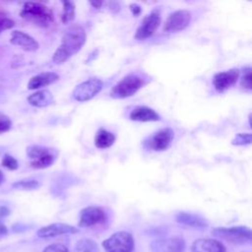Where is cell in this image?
Instances as JSON below:
<instances>
[{"mask_svg": "<svg viewBox=\"0 0 252 252\" xmlns=\"http://www.w3.org/2000/svg\"><path fill=\"white\" fill-rule=\"evenodd\" d=\"M103 83L97 78H91L79 84L73 91L72 95L75 100L84 102L92 99L102 89Z\"/></svg>", "mask_w": 252, "mask_h": 252, "instance_id": "7", "label": "cell"}, {"mask_svg": "<svg viewBox=\"0 0 252 252\" xmlns=\"http://www.w3.org/2000/svg\"><path fill=\"white\" fill-rule=\"evenodd\" d=\"M90 4L94 8H100V6L103 4L102 1H91Z\"/></svg>", "mask_w": 252, "mask_h": 252, "instance_id": "33", "label": "cell"}, {"mask_svg": "<svg viewBox=\"0 0 252 252\" xmlns=\"http://www.w3.org/2000/svg\"><path fill=\"white\" fill-rule=\"evenodd\" d=\"M14 26H15V22L13 20L0 17V33L5 30H9L13 28Z\"/></svg>", "mask_w": 252, "mask_h": 252, "instance_id": "30", "label": "cell"}, {"mask_svg": "<svg viewBox=\"0 0 252 252\" xmlns=\"http://www.w3.org/2000/svg\"><path fill=\"white\" fill-rule=\"evenodd\" d=\"M104 211L96 206H90L83 209L80 213L79 225L82 227H92L105 221Z\"/></svg>", "mask_w": 252, "mask_h": 252, "instance_id": "10", "label": "cell"}, {"mask_svg": "<svg viewBox=\"0 0 252 252\" xmlns=\"http://www.w3.org/2000/svg\"><path fill=\"white\" fill-rule=\"evenodd\" d=\"M85 30L80 26L70 28L62 37L61 44L52 56V61L59 65L66 62L71 56L81 50L86 42Z\"/></svg>", "mask_w": 252, "mask_h": 252, "instance_id": "1", "label": "cell"}, {"mask_svg": "<svg viewBox=\"0 0 252 252\" xmlns=\"http://www.w3.org/2000/svg\"><path fill=\"white\" fill-rule=\"evenodd\" d=\"M115 135L103 128L97 130L94 137V145L97 149H106L112 146L115 142Z\"/></svg>", "mask_w": 252, "mask_h": 252, "instance_id": "21", "label": "cell"}, {"mask_svg": "<svg viewBox=\"0 0 252 252\" xmlns=\"http://www.w3.org/2000/svg\"><path fill=\"white\" fill-rule=\"evenodd\" d=\"M231 144L234 146H245L251 144V134L250 133H238L232 139Z\"/></svg>", "mask_w": 252, "mask_h": 252, "instance_id": "25", "label": "cell"}, {"mask_svg": "<svg viewBox=\"0 0 252 252\" xmlns=\"http://www.w3.org/2000/svg\"><path fill=\"white\" fill-rule=\"evenodd\" d=\"M213 234L233 244L248 243L252 239L251 229L247 226L218 227L213 230Z\"/></svg>", "mask_w": 252, "mask_h": 252, "instance_id": "6", "label": "cell"}, {"mask_svg": "<svg viewBox=\"0 0 252 252\" xmlns=\"http://www.w3.org/2000/svg\"><path fill=\"white\" fill-rule=\"evenodd\" d=\"M39 182L33 179H24L17 181L12 184V186L16 189H22V190H34L39 187Z\"/></svg>", "mask_w": 252, "mask_h": 252, "instance_id": "24", "label": "cell"}, {"mask_svg": "<svg viewBox=\"0 0 252 252\" xmlns=\"http://www.w3.org/2000/svg\"><path fill=\"white\" fill-rule=\"evenodd\" d=\"M5 180V176H4V173L2 172V170H0V184H2Z\"/></svg>", "mask_w": 252, "mask_h": 252, "instance_id": "34", "label": "cell"}, {"mask_svg": "<svg viewBox=\"0 0 252 252\" xmlns=\"http://www.w3.org/2000/svg\"><path fill=\"white\" fill-rule=\"evenodd\" d=\"M43 252H68V249L60 243H54L51 245H48Z\"/></svg>", "mask_w": 252, "mask_h": 252, "instance_id": "29", "label": "cell"}, {"mask_svg": "<svg viewBox=\"0 0 252 252\" xmlns=\"http://www.w3.org/2000/svg\"><path fill=\"white\" fill-rule=\"evenodd\" d=\"M192 252H225L223 244L216 239L201 238L193 242L191 246Z\"/></svg>", "mask_w": 252, "mask_h": 252, "instance_id": "16", "label": "cell"}, {"mask_svg": "<svg viewBox=\"0 0 252 252\" xmlns=\"http://www.w3.org/2000/svg\"><path fill=\"white\" fill-rule=\"evenodd\" d=\"M129 117L133 121L139 122H151L158 121L160 116L153 108L148 106H136L129 114Z\"/></svg>", "mask_w": 252, "mask_h": 252, "instance_id": "18", "label": "cell"}, {"mask_svg": "<svg viewBox=\"0 0 252 252\" xmlns=\"http://www.w3.org/2000/svg\"><path fill=\"white\" fill-rule=\"evenodd\" d=\"M161 21L160 13L158 10L152 11L141 22L135 32V38L138 40H144L152 36L159 27Z\"/></svg>", "mask_w": 252, "mask_h": 252, "instance_id": "8", "label": "cell"}, {"mask_svg": "<svg viewBox=\"0 0 252 252\" xmlns=\"http://www.w3.org/2000/svg\"><path fill=\"white\" fill-rule=\"evenodd\" d=\"M184 241L179 237L160 239L152 244L153 252H183Z\"/></svg>", "mask_w": 252, "mask_h": 252, "instance_id": "13", "label": "cell"}, {"mask_svg": "<svg viewBox=\"0 0 252 252\" xmlns=\"http://www.w3.org/2000/svg\"><path fill=\"white\" fill-rule=\"evenodd\" d=\"M191 22V13L187 10H177L170 13L164 23L163 31L167 33L185 30Z\"/></svg>", "mask_w": 252, "mask_h": 252, "instance_id": "9", "label": "cell"}, {"mask_svg": "<svg viewBox=\"0 0 252 252\" xmlns=\"http://www.w3.org/2000/svg\"><path fill=\"white\" fill-rule=\"evenodd\" d=\"M130 9H131V11H132L134 16H139L141 11H142L141 7L139 5H137V4H135V3L134 4H130Z\"/></svg>", "mask_w": 252, "mask_h": 252, "instance_id": "31", "label": "cell"}, {"mask_svg": "<svg viewBox=\"0 0 252 252\" xmlns=\"http://www.w3.org/2000/svg\"><path fill=\"white\" fill-rule=\"evenodd\" d=\"M78 229L66 223H52L41 227L37 231V235L42 238H49L66 233H77Z\"/></svg>", "mask_w": 252, "mask_h": 252, "instance_id": "15", "label": "cell"}, {"mask_svg": "<svg viewBox=\"0 0 252 252\" xmlns=\"http://www.w3.org/2000/svg\"><path fill=\"white\" fill-rule=\"evenodd\" d=\"M59 76L54 72H43L39 73L31 78L28 83L29 90H37L46 86H49L58 81Z\"/></svg>", "mask_w": 252, "mask_h": 252, "instance_id": "17", "label": "cell"}, {"mask_svg": "<svg viewBox=\"0 0 252 252\" xmlns=\"http://www.w3.org/2000/svg\"><path fill=\"white\" fill-rule=\"evenodd\" d=\"M174 138V132L171 128H163L156 132L150 139L149 146L154 151L161 152L168 149Z\"/></svg>", "mask_w": 252, "mask_h": 252, "instance_id": "12", "label": "cell"}, {"mask_svg": "<svg viewBox=\"0 0 252 252\" xmlns=\"http://www.w3.org/2000/svg\"><path fill=\"white\" fill-rule=\"evenodd\" d=\"M9 213H10V211H9L6 207H1V208H0V218H3V217L8 216Z\"/></svg>", "mask_w": 252, "mask_h": 252, "instance_id": "32", "label": "cell"}, {"mask_svg": "<svg viewBox=\"0 0 252 252\" xmlns=\"http://www.w3.org/2000/svg\"><path fill=\"white\" fill-rule=\"evenodd\" d=\"M12 127L11 119L4 113L0 112V133H5L9 131Z\"/></svg>", "mask_w": 252, "mask_h": 252, "instance_id": "28", "label": "cell"}, {"mask_svg": "<svg viewBox=\"0 0 252 252\" xmlns=\"http://www.w3.org/2000/svg\"><path fill=\"white\" fill-rule=\"evenodd\" d=\"M251 79H252V76H251V68H250V67H245V68L243 69V76H242L241 81H240V85H241V87H242L244 90H247V91H250V90H251V88H252Z\"/></svg>", "mask_w": 252, "mask_h": 252, "instance_id": "26", "label": "cell"}, {"mask_svg": "<svg viewBox=\"0 0 252 252\" xmlns=\"http://www.w3.org/2000/svg\"><path fill=\"white\" fill-rule=\"evenodd\" d=\"M2 165L10 170H16L18 167H19V163H18V160L13 158L12 156L6 154L4 155L3 157V159H2Z\"/></svg>", "mask_w": 252, "mask_h": 252, "instance_id": "27", "label": "cell"}, {"mask_svg": "<svg viewBox=\"0 0 252 252\" xmlns=\"http://www.w3.org/2000/svg\"><path fill=\"white\" fill-rule=\"evenodd\" d=\"M27 155L31 159V165L33 168L48 167L53 164L56 159V154L54 150L38 145L28 147Z\"/></svg>", "mask_w": 252, "mask_h": 252, "instance_id": "4", "label": "cell"}, {"mask_svg": "<svg viewBox=\"0 0 252 252\" xmlns=\"http://www.w3.org/2000/svg\"><path fill=\"white\" fill-rule=\"evenodd\" d=\"M144 79L136 74H130L120 80L110 91L113 98H126L135 94L143 86Z\"/></svg>", "mask_w": 252, "mask_h": 252, "instance_id": "3", "label": "cell"}, {"mask_svg": "<svg viewBox=\"0 0 252 252\" xmlns=\"http://www.w3.org/2000/svg\"><path fill=\"white\" fill-rule=\"evenodd\" d=\"M28 101L35 107H46L53 102V95L48 90H39L29 95Z\"/></svg>", "mask_w": 252, "mask_h": 252, "instance_id": "19", "label": "cell"}, {"mask_svg": "<svg viewBox=\"0 0 252 252\" xmlns=\"http://www.w3.org/2000/svg\"><path fill=\"white\" fill-rule=\"evenodd\" d=\"M21 17L39 26L47 27L53 21L51 9L37 2H26L20 13Z\"/></svg>", "mask_w": 252, "mask_h": 252, "instance_id": "2", "label": "cell"}, {"mask_svg": "<svg viewBox=\"0 0 252 252\" xmlns=\"http://www.w3.org/2000/svg\"><path fill=\"white\" fill-rule=\"evenodd\" d=\"M176 220L179 223H183L185 225L189 226H194V227H205L207 226V222L204 219L201 217L191 214V213H186V212H180L176 215Z\"/></svg>", "mask_w": 252, "mask_h": 252, "instance_id": "20", "label": "cell"}, {"mask_svg": "<svg viewBox=\"0 0 252 252\" xmlns=\"http://www.w3.org/2000/svg\"><path fill=\"white\" fill-rule=\"evenodd\" d=\"M74 252H98V247L94 240L84 238L77 242Z\"/></svg>", "mask_w": 252, "mask_h": 252, "instance_id": "22", "label": "cell"}, {"mask_svg": "<svg viewBox=\"0 0 252 252\" xmlns=\"http://www.w3.org/2000/svg\"><path fill=\"white\" fill-rule=\"evenodd\" d=\"M11 43L21 47L26 51H35L38 49V42L30 34L22 31H13L11 34Z\"/></svg>", "mask_w": 252, "mask_h": 252, "instance_id": "14", "label": "cell"}, {"mask_svg": "<svg viewBox=\"0 0 252 252\" xmlns=\"http://www.w3.org/2000/svg\"><path fill=\"white\" fill-rule=\"evenodd\" d=\"M134 245V238L127 231H117L102 242L105 252H132Z\"/></svg>", "mask_w": 252, "mask_h": 252, "instance_id": "5", "label": "cell"}, {"mask_svg": "<svg viewBox=\"0 0 252 252\" xmlns=\"http://www.w3.org/2000/svg\"><path fill=\"white\" fill-rule=\"evenodd\" d=\"M75 18V3L73 1L63 2V12L61 15V20L64 24L72 22Z\"/></svg>", "mask_w": 252, "mask_h": 252, "instance_id": "23", "label": "cell"}, {"mask_svg": "<svg viewBox=\"0 0 252 252\" xmlns=\"http://www.w3.org/2000/svg\"><path fill=\"white\" fill-rule=\"evenodd\" d=\"M240 71L238 69H230L228 71L219 72L213 78V84L217 92L223 93L234 86L239 78Z\"/></svg>", "mask_w": 252, "mask_h": 252, "instance_id": "11", "label": "cell"}]
</instances>
